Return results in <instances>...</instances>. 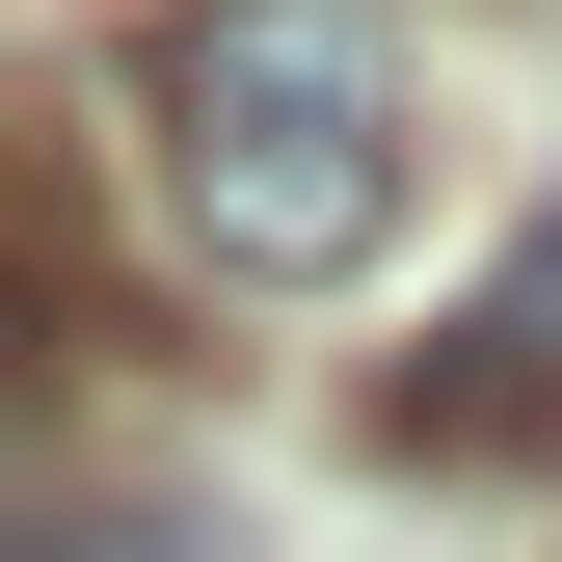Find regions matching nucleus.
Masks as SVG:
<instances>
[{
    "instance_id": "nucleus-1",
    "label": "nucleus",
    "mask_w": 562,
    "mask_h": 562,
    "mask_svg": "<svg viewBox=\"0 0 562 562\" xmlns=\"http://www.w3.org/2000/svg\"><path fill=\"white\" fill-rule=\"evenodd\" d=\"M134 134H161V215L215 295H348L429 188V108H402L375 0H161L134 27Z\"/></svg>"
},
{
    "instance_id": "nucleus-2",
    "label": "nucleus",
    "mask_w": 562,
    "mask_h": 562,
    "mask_svg": "<svg viewBox=\"0 0 562 562\" xmlns=\"http://www.w3.org/2000/svg\"><path fill=\"white\" fill-rule=\"evenodd\" d=\"M375 429L429 456V482H509V456H562V215H536L509 268H482V295H456V348L375 402Z\"/></svg>"
},
{
    "instance_id": "nucleus-3",
    "label": "nucleus",
    "mask_w": 562,
    "mask_h": 562,
    "mask_svg": "<svg viewBox=\"0 0 562 562\" xmlns=\"http://www.w3.org/2000/svg\"><path fill=\"white\" fill-rule=\"evenodd\" d=\"M54 348H81V295H54V215H27V188H0V402H27Z\"/></svg>"
}]
</instances>
